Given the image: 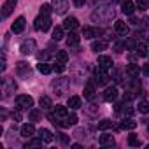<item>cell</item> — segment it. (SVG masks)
<instances>
[{"mask_svg": "<svg viewBox=\"0 0 149 149\" xmlns=\"http://www.w3.org/2000/svg\"><path fill=\"white\" fill-rule=\"evenodd\" d=\"M16 74H18L19 77H23V79H28V77L32 76V70H30L28 63H25V61H18V63H16Z\"/></svg>", "mask_w": 149, "mask_h": 149, "instance_id": "30bf717a", "label": "cell"}, {"mask_svg": "<svg viewBox=\"0 0 149 149\" xmlns=\"http://www.w3.org/2000/svg\"><path fill=\"white\" fill-rule=\"evenodd\" d=\"M70 147H72V149H81V147H83V146H81V144H72V146H70Z\"/></svg>", "mask_w": 149, "mask_h": 149, "instance_id": "9f6ffc18", "label": "cell"}, {"mask_svg": "<svg viewBox=\"0 0 149 149\" xmlns=\"http://www.w3.org/2000/svg\"><path fill=\"white\" fill-rule=\"evenodd\" d=\"M128 146H132V147H140L142 142H140V139H139L135 133H130V135H128Z\"/></svg>", "mask_w": 149, "mask_h": 149, "instance_id": "d6a6232c", "label": "cell"}, {"mask_svg": "<svg viewBox=\"0 0 149 149\" xmlns=\"http://www.w3.org/2000/svg\"><path fill=\"white\" fill-rule=\"evenodd\" d=\"M118 86H107L105 91H104V100L105 102H114L118 98Z\"/></svg>", "mask_w": 149, "mask_h": 149, "instance_id": "9a60e30c", "label": "cell"}, {"mask_svg": "<svg viewBox=\"0 0 149 149\" xmlns=\"http://www.w3.org/2000/svg\"><path fill=\"white\" fill-rule=\"evenodd\" d=\"M112 79H114L116 83H121V81H123V79H121V70H119L118 67H116L114 72H112Z\"/></svg>", "mask_w": 149, "mask_h": 149, "instance_id": "f6af8a7d", "label": "cell"}, {"mask_svg": "<svg viewBox=\"0 0 149 149\" xmlns=\"http://www.w3.org/2000/svg\"><path fill=\"white\" fill-rule=\"evenodd\" d=\"M63 30H65L63 26H56V28L53 30V35H51V37H53V40H54V42H58V40H61V39L65 37Z\"/></svg>", "mask_w": 149, "mask_h": 149, "instance_id": "4dcf8cb0", "label": "cell"}, {"mask_svg": "<svg viewBox=\"0 0 149 149\" xmlns=\"http://www.w3.org/2000/svg\"><path fill=\"white\" fill-rule=\"evenodd\" d=\"M130 23H132V25H139L140 21H139L137 18H133V16H132V18H130Z\"/></svg>", "mask_w": 149, "mask_h": 149, "instance_id": "f5cc1de1", "label": "cell"}, {"mask_svg": "<svg viewBox=\"0 0 149 149\" xmlns=\"http://www.w3.org/2000/svg\"><path fill=\"white\" fill-rule=\"evenodd\" d=\"M42 144H44V140H42V139L39 137V139H32V140H28L25 147L28 149V147H35V146H42Z\"/></svg>", "mask_w": 149, "mask_h": 149, "instance_id": "ab89813d", "label": "cell"}, {"mask_svg": "<svg viewBox=\"0 0 149 149\" xmlns=\"http://www.w3.org/2000/svg\"><path fill=\"white\" fill-rule=\"evenodd\" d=\"M139 112H140V114H149V102H147V100H140V104H139Z\"/></svg>", "mask_w": 149, "mask_h": 149, "instance_id": "e575fe53", "label": "cell"}, {"mask_svg": "<svg viewBox=\"0 0 149 149\" xmlns=\"http://www.w3.org/2000/svg\"><path fill=\"white\" fill-rule=\"evenodd\" d=\"M37 70H39L40 74H49V72H53V67L47 65L46 61H40V63L37 65Z\"/></svg>", "mask_w": 149, "mask_h": 149, "instance_id": "836d02e7", "label": "cell"}, {"mask_svg": "<svg viewBox=\"0 0 149 149\" xmlns=\"http://www.w3.org/2000/svg\"><path fill=\"white\" fill-rule=\"evenodd\" d=\"M77 26H79V21H77V18H74V16H70V18H67L63 21V28L68 30V32H74Z\"/></svg>", "mask_w": 149, "mask_h": 149, "instance_id": "ffe728a7", "label": "cell"}, {"mask_svg": "<svg viewBox=\"0 0 149 149\" xmlns=\"http://www.w3.org/2000/svg\"><path fill=\"white\" fill-rule=\"evenodd\" d=\"M135 4L133 2H130V0H125V2L121 4V13L123 14H128V16H132L133 14V11H135Z\"/></svg>", "mask_w": 149, "mask_h": 149, "instance_id": "7402d4cb", "label": "cell"}, {"mask_svg": "<svg viewBox=\"0 0 149 149\" xmlns=\"http://www.w3.org/2000/svg\"><path fill=\"white\" fill-rule=\"evenodd\" d=\"M74 135H76V137H86L88 135V130L86 128H77L76 132H74Z\"/></svg>", "mask_w": 149, "mask_h": 149, "instance_id": "c3c4849f", "label": "cell"}, {"mask_svg": "<svg viewBox=\"0 0 149 149\" xmlns=\"http://www.w3.org/2000/svg\"><path fill=\"white\" fill-rule=\"evenodd\" d=\"M11 118H13L14 121H21V118H23V116H21V109L13 111V112H11Z\"/></svg>", "mask_w": 149, "mask_h": 149, "instance_id": "bcb514c9", "label": "cell"}, {"mask_svg": "<svg viewBox=\"0 0 149 149\" xmlns=\"http://www.w3.org/2000/svg\"><path fill=\"white\" fill-rule=\"evenodd\" d=\"M104 33H105V30H102V28H93V26H84V28H83V37H84V39L102 37Z\"/></svg>", "mask_w": 149, "mask_h": 149, "instance_id": "9c48e42d", "label": "cell"}, {"mask_svg": "<svg viewBox=\"0 0 149 149\" xmlns=\"http://www.w3.org/2000/svg\"><path fill=\"white\" fill-rule=\"evenodd\" d=\"M95 79H88L86 84H84V98L88 100H93L95 98V93H97V86H95Z\"/></svg>", "mask_w": 149, "mask_h": 149, "instance_id": "8fae6325", "label": "cell"}, {"mask_svg": "<svg viewBox=\"0 0 149 149\" xmlns=\"http://www.w3.org/2000/svg\"><path fill=\"white\" fill-rule=\"evenodd\" d=\"M114 18H116V9L112 6H105V4L95 7V11L91 13V19L95 23H107V21H112Z\"/></svg>", "mask_w": 149, "mask_h": 149, "instance_id": "6da1fadb", "label": "cell"}, {"mask_svg": "<svg viewBox=\"0 0 149 149\" xmlns=\"http://www.w3.org/2000/svg\"><path fill=\"white\" fill-rule=\"evenodd\" d=\"M56 139H58L60 144H63V146H68V144H70V137H68L67 133H56Z\"/></svg>", "mask_w": 149, "mask_h": 149, "instance_id": "74e56055", "label": "cell"}, {"mask_svg": "<svg viewBox=\"0 0 149 149\" xmlns=\"http://www.w3.org/2000/svg\"><path fill=\"white\" fill-rule=\"evenodd\" d=\"M51 11H54V9H53L49 4H42V6H40V14H46V16H49V14H51Z\"/></svg>", "mask_w": 149, "mask_h": 149, "instance_id": "7bdbcfd3", "label": "cell"}, {"mask_svg": "<svg viewBox=\"0 0 149 149\" xmlns=\"http://www.w3.org/2000/svg\"><path fill=\"white\" fill-rule=\"evenodd\" d=\"M135 6H137V9L142 13V11H147L149 2H147V0H135Z\"/></svg>", "mask_w": 149, "mask_h": 149, "instance_id": "d590c367", "label": "cell"}, {"mask_svg": "<svg viewBox=\"0 0 149 149\" xmlns=\"http://www.w3.org/2000/svg\"><path fill=\"white\" fill-rule=\"evenodd\" d=\"M16 109H21V111L33 109V98L30 95H18L16 97Z\"/></svg>", "mask_w": 149, "mask_h": 149, "instance_id": "8992f818", "label": "cell"}, {"mask_svg": "<svg viewBox=\"0 0 149 149\" xmlns=\"http://www.w3.org/2000/svg\"><path fill=\"white\" fill-rule=\"evenodd\" d=\"M35 47H37L35 40H33V39H26V40L21 42V46H19V53H21L23 56H30V54L35 51Z\"/></svg>", "mask_w": 149, "mask_h": 149, "instance_id": "ba28073f", "label": "cell"}, {"mask_svg": "<svg viewBox=\"0 0 149 149\" xmlns=\"http://www.w3.org/2000/svg\"><path fill=\"white\" fill-rule=\"evenodd\" d=\"M109 128H112V121L111 119H102L100 123H98V130H109Z\"/></svg>", "mask_w": 149, "mask_h": 149, "instance_id": "8d00e7d4", "label": "cell"}, {"mask_svg": "<svg viewBox=\"0 0 149 149\" xmlns=\"http://www.w3.org/2000/svg\"><path fill=\"white\" fill-rule=\"evenodd\" d=\"M146 44H147V46H149V37H147V39H146Z\"/></svg>", "mask_w": 149, "mask_h": 149, "instance_id": "680465c9", "label": "cell"}, {"mask_svg": "<svg viewBox=\"0 0 149 149\" xmlns=\"http://www.w3.org/2000/svg\"><path fill=\"white\" fill-rule=\"evenodd\" d=\"M90 114H95V112H98V105H95V104H91V105H88V109H86Z\"/></svg>", "mask_w": 149, "mask_h": 149, "instance_id": "681fc988", "label": "cell"}, {"mask_svg": "<svg viewBox=\"0 0 149 149\" xmlns=\"http://www.w3.org/2000/svg\"><path fill=\"white\" fill-rule=\"evenodd\" d=\"M68 86H70V81L67 77H58V79L51 81V90L56 93V97H63V93H67Z\"/></svg>", "mask_w": 149, "mask_h": 149, "instance_id": "7a4b0ae2", "label": "cell"}, {"mask_svg": "<svg viewBox=\"0 0 149 149\" xmlns=\"http://www.w3.org/2000/svg\"><path fill=\"white\" fill-rule=\"evenodd\" d=\"M90 2H91V4H97V2H98V4H105V0H90Z\"/></svg>", "mask_w": 149, "mask_h": 149, "instance_id": "6f0895ef", "label": "cell"}, {"mask_svg": "<svg viewBox=\"0 0 149 149\" xmlns=\"http://www.w3.org/2000/svg\"><path fill=\"white\" fill-rule=\"evenodd\" d=\"M16 88H18L16 81H14V79H11V77H6V79L2 81V97H4V98L11 97V95L16 91Z\"/></svg>", "mask_w": 149, "mask_h": 149, "instance_id": "52a82bcc", "label": "cell"}, {"mask_svg": "<svg viewBox=\"0 0 149 149\" xmlns=\"http://www.w3.org/2000/svg\"><path fill=\"white\" fill-rule=\"evenodd\" d=\"M39 104H40V107H42L44 111H49V109L53 107V100H51V97H47V95H44V97H40V100H39Z\"/></svg>", "mask_w": 149, "mask_h": 149, "instance_id": "f546056e", "label": "cell"}, {"mask_svg": "<svg viewBox=\"0 0 149 149\" xmlns=\"http://www.w3.org/2000/svg\"><path fill=\"white\" fill-rule=\"evenodd\" d=\"M123 112H125V116H128V118H130V116H133L135 109H133L130 104H126V102H125V104H123Z\"/></svg>", "mask_w": 149, "mask_h": 149, "instance_id": "b9f144b4", "label": "cell"}, {"mask_svg": "<svg viewBox=\"0 0 149 149\" xmlns=\"http://www.w3.org/2000/svg\"><path fill=\"white\" fill-rule=\"evenodd\" d=\"M147 132H149V126H147Z\"/></svg>", "mask_w": 149, "mask_h": 149, "instance_id": "91938a15", "label": "cell"}, {"mask_svg": "<svg viewBox=\"0 0 149 149\" xmlns=\"http://www.w3.org/2000/svg\"><path fill=\"white\" fill-rule=\"evenodd\" d=\"M76 123H77V116L72 112V114H68V116L60 123V126H61V128H70V126H74Z\"/></svg>", "mask_w": 149, "mask_h": 149, "instance_id": "44dd1931", "label": "cell"}, {"mask_svg": "<svg viewBox=\"0 0 149 149\" xmlns=\"http://www.w3.org/2000/svg\"><path fill=\"white\" fill-rule=\"evenodd\" d=\"M67 104H68V107H70V109H74V111H77V109H81V107H83V102H81V98H79V97H76V95H74V97H70Z\"/></svg>", "mask_w": 149, "mask_h": 149, "instance_id": "83f0119b", "label": "cell"}, {"mask_svg": "<svg viewBox=\"0 0 149 149\" xmlns=\"http://www.w3.org/2000/svg\"><path fill=\"white\" fill-rule=\"evenodd\" d=\"M39 137H40L46 144H49V142H53V140H54V135H53L47 128H40V130H39Z\"/></svg>", "mask_w": 149, "mask_h": 149, "instance_id": "d4e9b609", "label": "cell"}, {"mask_svg": "<svg viewBox=\"0 0 149 149\" xmlns=\"http://www.w3.org/2000/svg\"><path fill=\"white\" fill-rule=\"evenodd\" d=\"M98 142H100L102 147H114V146H116V140H114L112 135H102Z\"/></svg>", "mask_w": 149, "mask_h": 149, "instance_id": "cb8c5ba5", "label": "cell"}, {"mask_svg": "<svg viewBox=\"0 0 149 149\" xmlns=\"http://www.w3.org/2000/svg\"><path fill=\"white\" fill-rule=\"evenodd\" d=\"M135 54L139 56V58H147L149 56V51H147V47H146V44H139L137 42V46H135Z\"/></svg>", "mask_w": 149, "mask_h": 149, "instance_id": "484cf974", "label": "cell"}, {"mask_svg": "<svg viewBox=\"0 0 149 149\" xmlns=\"http://www.w3.org/2000/svg\"><path fill=\"white\" fill-rule=\"evenodd\" d=\"M114 32H116L118 35H121V37H126V35L130 33V26H128L125 21L118 19V21L114 23Z\"/></svg>", "mask_w": 149, "mask_h": 149, "instance_id": "4fadbf2b", "label": "cell"}, {"mask_svg": "<svg viewBox=\"0 0 149 149\" xmlns=\"http://www.w3.org/2000/svg\"><path fill=\"white\" fill-rule=\"evenodd\" d=\"M33 28H35L37 32H47V30L51 28V18L46 16V14L37 16L35 21H33Z\"/></svg>", "mask_w": 149, "mask_h": 149, "instance_id": "5b68a950", "label": "cell"}, {"mask_svg": "<svg viewBox=\"0 0 149 149\" xmlns=\"http://www.w3.org/2000/svg\"><path fill=\"white\" fill-rule=\"evenodd\" d=\"M16 4H18V0H6L4 6H2V18H9L14 11Z\"/></svg>", "mask_w": 149, "mask_h": 149, "instance_id": "7c38bea8", "label": "cell"}, {"mask_svg": "<svg viewBox=\"0 0 149 149\" xmlns=\"http://www.w3.org/2000/svg\"><path fill=\"white\" fill-rule=\"evenodd\" d=\"M40 118H42V112H40L39 109H30V111H28V119H30L32 123L39 121Z\"/></svg>", "mask_w": 149, "mask_h": 149, "instance_id": "1f68e13d", "label": "cell"}, {"mask_svg": "<svg viewBox=\"0 0 149 149\" xmlns=\"http://www.w3.org/2000/svg\"><path fill=\"white\" fill-rule=\"evenodd\" d=\"M19 133H21V137L32 139V137L35 135V126H33L32 123H26V125H23V126L19 128Z\"/></svg>", "mask_w": 149, "mask_h": 149, "instance_id": "d6986e66", "label": "cell"}, {"mask_svg": "<svg viewBox=\"0 0 149 149\" xmlns=\"http://www.w3.org/2000/svg\"><path fill=\"white\" fill-rule=\"evenodd\" d=\"M139 26L142 28V30H149V18L146 16V18H142L140 19V23H139Z\"/></svg>", "mask_w": 149, "mask_h": 149, "instance_id": "7dc6e473", "label": "cell"}, {"mask_svg": "<svg viewBox=\"0 0 149 149\" xmlns=\"http://www.w3.org/2000/svg\"><path fill=\"white\" fill-rule=\"evenodd\" d=\"M51 58V53L49 51H39L37 53V60L39 61H46V60H49Z\"/></svg>", "mask_w": 149, "mask_h": 149, "instance_id": "60d3db41", "label": "cell"}, {"mask_svg": "<svg viewBox=\"0 0 149 149\" xmlns=\"http://www.w3.org/2000/svg\"><path fill=\"white\" fill-rule=\"evenodd\" d=\"M65 70V63H61V61H56L54 65H53V72H56V74H61Z\"/></svg>", "mask_w": 149, "mask_h": 149, "instance_id": "ee69618b", "label": "cell"}, {"mask_svg": "<svg viewBox=\"0 0 149 149\" xmlns=\"http://www.w3.org/2000/svg\"><path fill=\"white\" fill-rule=\"evenodd\" d=\"M25 26H26V19H25L23 16H19V18H16V21L13 23L11 30H13V33H21V32L25 30Z\"/></svg>", "mask_w": 149, "mask_h": 149, "instance_id": "e0dca14e", "label": "cell"}, {"mask_svg": "<svg viewBox=\"0 0 149 149\" xmlns=\"http://www.w3.org/2000/svg\"><path fill=\"white\" fill-rule=\"evenodd\" d=\"M105 49H107V42L105 40H95V42H91V51L100 53V51H105Z\"/></svg>", "mask_w": 149, "mask_h": 149, "instance_id": "f1b7e54d", "label": "cell"}, {"mask_svg": "<svg viewBox=\"0 0 149 149\" xmlns=\"http://www.w3.org/2000/svg\"><path fill=\"white\" fill-rule=\"evenodd\" d=\"M56 60L61 61V63H67V61H68V53H67V51H58V53H56Z\"/></svg>", "mask_w": 149, "mask_h": 149, "instance_id": "f35d334b", "label": "cell"}, {"mask_svg": "<svg viewBox=\"0 0 149 149\" xmlns=\"http://www.w3.org/2000/svg\"><path fill=\"white\" fill-rule=\"evenodd\" d=\"M135 128H137V121H133L132 118L125 119V121L118 126V130H135Z\"/></svg>", "mask_w": 149, "mask_h": 149, "instance_id": "4316f807", "label": "cell"}, {"mask_svg": "<svg viewBox=\"0 0 149 149\" xmlns=\"http://www.w3.org/2000/svg\"><path fill=\"white\" fill-rule=\"evenodd\" d=\"M123 49H125V46H123V44H119V42H116V44H114V51H116V53H121Z\"/></svg>", "mask_w": 149, "mask_h": 149, "instance_id": "f907efd6", "label": "cell"}, {"mask_svg": "<svg viewBox=\"0 0 149 149\" xmlns=\"http://www.w3.org/2000/svg\"><path fill=\"white\" fill-rule=\"evenodd\" d=\"M79 40H81V37L76 33V32H70L68 35H67V46L70 47V49H79Z\"/></svg>", "mask_w": 149, "mask_h": 149, "instance_id": "5bb4252c", "label": "cell"}, {"mask_svg": "<svg viewBox=\"0 0 149 149\" xmlns=\"http://www.w3.org/2000/svg\"><path fill=\"white\" fill-rule=\"evenodd\" d=\"M6 118H7V111L2 109V121H6Z\"/></svg>", "mask_w": 149, "mask_h": 149, "instance_id": "11a10c76", "label": "cell"}, {"mask_svg": "<svg viewBox=\"0 0 149 149\" xmlns=\"http://www.w3.org/2000/svg\"><path fill=\"white\" fill-rule=\"evenodd\" d=\"M97 65L98 67H102V68H105V70H109V68H112V58L111 56H105V54H100L98 56V60H97Z\"/></svg>", "mask_w": 149, "mask_h": 149, "instance_id": "ac0fdd59", "label": "cell"}, {"mask_svg": "<svg viewBox=\"0 0 149 149\" xmlns=\"http://www.w3.org/2000/svg\"><path fill=\"white\" fill-rule=\"evenodd\" d=\"M139 72H140V68H139L135 63H128V65H126V76H128L130 79H137Z\"/></svg>", "mask_w": 149, "mask_h": 149, "instance_id": "603a6c76", "label": "cell"}, {"mask_svg": "<svg viewBox=\"0 0 149 149\" xmlns=\"http://www.w3.org/2000/svg\"><path fill=\"white\" fill-rule=\"evenodd\" d=\"M86 63H83V61H77V63H74L72 65V79L76 81V83H83L81 79H84V76H86Z\"/></svg>", "mask_w": 149, "mask_h": 149, "instance_id": "3957f363", "label": "cell"}, {"mask_svg": "<svg viewBox=\"0 0 149 149\" xmlns=\"http://www.w3.org/2000/svg\"><path fill=\"white\" fill-rule=\"evenodd\" d=\"M93 79H95V83H97L98 86H105V84H109L111 76L107 74L105 68H102V67H95V70H93Z\"/></svg>", "mask_w": 149, "mask_h": 149, "instance_id": "277c9868", "label": "cell"}, {"mask_svg": "<svg viewBox=\"0 0 149 149\" xmlns=\"http://www.w3.org/2000/svg\"><path fill=\"white\" fill-rule=\"evenodd\" d=\"M53 7L56 14H65L68 9V0H53Z\"/></svg>", "mask_w": 149, "mask_h": 149, "instance_id": "2e32d148", "label": "cell"}, {"mask_svg": "<svg viewBox=\"0 0 149 149\" xmlns=\"http://www.w3.org/2000/svg\"><path fill=\"white\" fill-rule=\"evenodd\" d=\"M142 72H144V74H147V76H149V65H144V67H142Z\"/></svg>", "mask_w": 149, "mask_h": 149, "instance_id": "db71d44e", "label": "cell"}, {"mask_svg": "<svg viewBox=\"0 0 149 149\" xmlns=\"http://www.w3.org/2000/svg\"><path fill=\"white\" fill-rule=\"evenodd\" d=\"M84 2H86V0H74V6H76V7H83Z\"/></svg>", "mask_w": 149, "mask_h": 149, "instance_id": "816d5d0a", "label": "cell"}]
</instances>
